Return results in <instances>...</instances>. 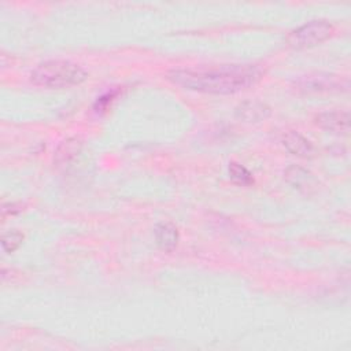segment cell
Segmentation results:
<instances>
[{"label": "cell", "mask_w": 351, "mask_h": 351, "mask_svg": "<svg viewBox=\"0 0 351 351\" xmlns=\"http://www.w3.org/2000/svg\"><path fill=\"white\" fill-rule=\"evenodd\" d=\"M154 234L158 247L165 252H171L177 247L180 240V232L177 226L169 221H162L156 223Z\"/></svg>", "instance_id": "52a82bcc"}, {"label": "cell", "mask_w": 351, "mask_h": 351, "mask_svg": "<svg viewBox=\"0 0 351 351\" xmlns=\"http://www.w3.org/2000/svg\"><path fill=\"white\" fill-rule=\"evenodd\" d=\"M22 210V204L15 203V202H10V203H3L1 206V215L3 218H5L8 214H16Z\"/></svg>", "instance_id": "4fadbf2b"}, {"label": "cell", "mask_w": 351, "mask_h": 351, "mask_svg": "<svg viewBox=\"0 0 351 351\" xmlns=\"http://www.w3.org/2000/svg\"><path fill=\"white\" fill-rule=\"evenodd\" d=\"M314 122L324 130L347 134L350 130V114L343 110L324 111L315 115Z\"/></svg>", "instance_id": "5b68a950"}, {"label": "cell", "mask_w": 351, "mask_h": 351, "mask_svg": "<svg viewBox=\"0 0 351 351\" xmlns=\"http://www.w3.org/2000/svg\"><path fill=\"white\" fill-rule=\"evenodd\" d=\"M229 177L237 185L248 186V185L254 184V177L250 173V170L237 162L229 163Z\"/></svg>", "instance_id": "8fae6325"}, {"label": "cell", "mask_w": 351, "mask_h": 351, "mask_svg": "<svg viewBox=\"0 0 351 351\" xmlns=\"http://www.w3.org/2000/svg\"><path fill=\"white\" fill-rule=\"evenodd\" d=\"M333 32L335 26L329 21L314 19L293 29L288 34L287 43L289 47L296 49L311 48L326 41L333 34Z\"/></svg>", "instance_id": "3957f363"}, {"label": "cell", "mask_w": 351, "mask_h": 351, "mask_svg": "<svg viewBox=\"0 0 351 351\" xmlns=\"http://www.w3.org/2000/svg\"><path fill=\"white\" fill-rule=\"evenodd\" d=\"M88 73L77 63L64 59H49L38 63L30 73V81L43 88L62 89L82 84Z\"/></svg>", "instance_id": "7a4b0ae2"}, {"label": "cell", "mask_w": 351, "mask_h": 351, "mask_svg": "<svg viewBox=\"0 0 351 351\" xmlns=\"http://www.w3.org/2000/svg\"><path fill=\"white\" fill-rule=\"evenodd\" d=\"M263 77L258 64H219L178 67L167 71L166 78L182 89L210 93L233 95L255 85Z\"/></svg>", "instance_id": "6da1fadb"}, {"label": "cell", "mask_w": 351, "mask_h": 351, "mask_svg": "<svg viewBox=\"0 0 351 351\" xmlns=\"http://www.w3.org/2000/svg\"><path fill=\"white\" fill-rule=\"evenodd\" d=\"M81 147H82V144L77 137L66 138L64 141H62L59 144V147L55 151V162L58 165H63V163L70 162L71 159H74L80 154Z\"/></svg>", "instance_id": "9c48e42d"}, {"label": "cell", "mask_w": 351, "mask_h": 351, "mask_svg": "<svg viewBox=\"0 0 351 351\" xmlns=\"http://www.w3.org/2000/svg\"><path fill=\"white\" fill-rule=\"evenodd\" d=\"M23 239H25V236H23L22 232L15 230V229L14 230H8L1 237V247L8 254L14 252L22 244Z\"/></svg>", "instance_id": "7c38bea8"}, {"label": "cell", "mask_w": 351, "mask_h": 351, "mask_svg": "<svg viewBox=\"0 0 351 351\" xmlns=\"http://www.w3.org/2000/svg\"><path fill=\"white\" fill-rule=\"evenodd\" d=\"M282 144L292 155H296L299 158H311L314 155V145L307 137H304L299 132L291 130L285 133Z\"/></svg>", "instance_id": "ba28073f"}, {"label": "cell", "mask_w": 351, "mask_h": 351, "mask_svg": "<svg viewBox=\"0 0 351 351\" xmlns=\"http://www.w3.org/2000/svg\"><path fill=\"white\" fill-rule=\"evenodd\" d=\"M236 118L250 123H258L267 119L271 114L270 107L259 100H245L236 107Z\"/></svg>", "instance_id": "8992f818"}, {"label": "cell", "mask_w": 351, "mask_h": 351, "mask_svg": "<svg viewBox=\"0 0 351 351\" xmlns=\"http://www.w3.org/2000/svg\"><path fill=\"white\" fill-rule=\"evenodd\" d=\"M295 88L303 93H329V92H343L348 89V78L333 74L315 71L300 75L293 81Z\"/></svg>", "instance_id": "277c9868"}, {"label": "cell", "mask_w": 351, "mask_h": 351, "mask_svg": "<svg viewBox=\"0 0 351 351\" xmlns=\"http://www.w3.org/2000/svg\"><path fill=\"white\" fill-rule=\"evenodd\" d=\"M285 178L288 180L289 184H292L298 189L307 191L314 185L313 174L299 166H289L285 170Z\"/></svg>", "instance_id": "30bf717a"}]
</instances>
